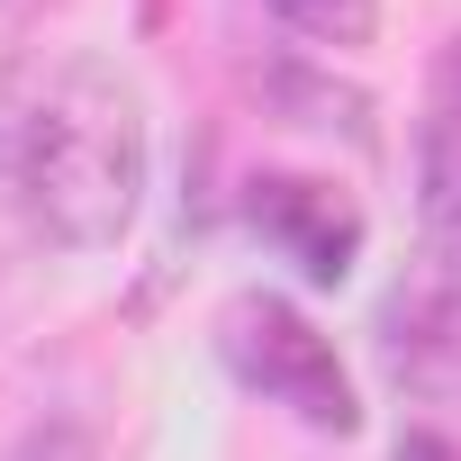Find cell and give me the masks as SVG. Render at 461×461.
Listing matches in <instances>:
<instances>
[{
  "instance_id": "1",
  "label": "cell",
  "mask_w": 461,
  "mask_h": 461,
  "mask_svg": "<svg viewBox=\"0 0 461 461\" xmlns=\"http://www.w3.org/2000/svg\"><path fill=\"white\" fill-rule=\"evenodd\" d=\"M10 199L64 254H100L145 199V109L109 64H55L10 127Z\"/></svg>"
},
{
  "instance_id": "2",
  "label": "cell",
  "mask_w": 461,
  "mask_h": 461,
  "mask_svg": "<svg viewBox=\"0 0 461 461\" xmlns=\"http://www.w3.org/2000/svg\"><path fill=\"white\" fill-rule=\"evenodd\" d=\"M217 353H226V371H236L254 398L290 407L317 434H353L362 425V398H353V371H344L335 335L317 317H299L281 290H236L226 299L217 308Z\"/></svg>"
},
{
  "instance_id": "3",
  "label": "cell",
  "mask_w": 461,
  "mask_h": 461,
  "mask_svg": "<svg viewBox=\"0 0 461 461\" xmlns=\"http://www.w3.org/2000/svg\"><path fill=\"white\" fill-rule=\"evenodd\" d=\"M380 362L407 398L461 416V272H443L434 254L380 299Z\"/></svg>"
},
{
  "instance_id": "4",
  "label": "cell",
  "mask_w": 461,
  "mask_h": 461,
  "mask_svg": "<svg viewBox=\"0 0 461 461\" xmlns=\"http://www.w3.org/2000/svg\"><path fill=\"white\" fill-rule=\"evenodd\" d=\"M245 217H254V236L281 263H299L317 290H335L353 272V254H362V208L335 181H308V172H263L254 199H245Z\"/></svg>"
},
{
  "instance_id": "5",
  "label": "cell",
  "mask_w": 461,
  "mask_h": 461,
  "mask_svg": "<svg viewBox=\"0 0 461 461\" xmlns=\"http://www.w3.org/2000/svg\"><path fill=\"white\" fill-rule=\"evenodd\" d=\"M416 190H425V254L443 272H461V37L434 55V82H425Z\"/></svg>"
},
{
  "instance_id": "6",
  "label": "cell",
  "mask_w": 461,
  "mask_h": 461,
  "mask_svg": "<svg viewBox=\"0 0 461 461\" xmlns=\"http://www.w3.org/2000/svg\"><path fill=\"white\" fill-rule=\"evenodd\" d=\"M263 10L290 28V37H308V46H371V28H380V0H263Z\"/></svg>"
},
{
  "instance_id": "7",
  "label": "cell",
  "mask_w": 461,
  "mask_h": 461,
  "mask_svg": "<svg viewBox=\"0 0 461 461\" xmlns=\"http://www.w3.org/2000/svg\"><path fill=\"white\" fill-rule=\"evenodd\" d=\"M0 461H91V434L82 425H28Z\"/></svg>"
},
{
  "instance_id": "8",
  "label": "cell",
  "mask_w": 461,
  "mask_h": 461,
  "mask_svg": "<svg viewBox=\"0 0 461 461\" xmlns=\"http://www.w3.org/2000/svg\"><path fill=\"white\" fill-rule=\"evenodd\" d=\"M398 461H461V443L434 434V425H407V434H398Z\"/></svg>"
}]
</instances>
